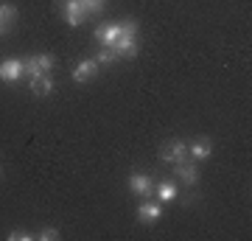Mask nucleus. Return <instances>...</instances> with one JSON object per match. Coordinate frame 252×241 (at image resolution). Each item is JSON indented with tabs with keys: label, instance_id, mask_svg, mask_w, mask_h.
Instances as JSON below:
<instances>
[{
	"label": "nucleus",
	"instance_id": "nucleus-1",
	"mask_svg": "<svg viewBox=\"0 0 252 241\" xmlns=\"http://www.w3.org/2000/svg\"><path fill=\"white\" fill-rule=\"evenodd\" d=\"M126 188L135 194V197H140V199H149V197H154V188H157V179L154 177H149V174H140V171H135L132 177L126 179Z\"/></svg>",
	"mask_w": 252,
	"mask_h": 241
},
{
	"label": "nucleus",
	"instance_id": "nucleus-2",
	"mask_svg": "<svg viewBox=\"0 0 252 241\" xmlns=\"http://www.w3.org/2000/svg\"><path fill=\"white\" fill-rule=\"evenodd\" d=\"M162 219V202H157L154 197L143 199L137 205V222L140 224H157Z\"/></svg>",
	"mask_w": 252,
	"mask_h": 241
},
{
	"label": "nucleus",
	"instance_id": "nucleus-3",
	"mask_svg": "<svg viewBox=\"0 0 252 241\" xmlns=\"http://www.w3.org/2000/svg\"><path fill=\"white\" fill-rule=\"evenodd\" d=\"M174 179H180L182 185L193 188L199 182V169H196V160H182V163H174Z\"/></svg>",
	"mask_w": 252,
	"mask_h": 241
},
{
	"label": "nucleus",
	"instance_id": "nucleus-4",
	"mask_svg": "<svg viewBox=\"0 0 252 241\" xmlns=\"http://www.w3.org/2000/svg\"><path fill=\"white\" fill-rule=\"evenodd\" d=\"M160 160L162 163H182V160H188V143L185 140H168L165 146L160 149Z\"/></svg>",
	"mask_w": 252,
	"mask_h": 241
},
{
	"label": "nucleus",
	"instance_id": "nucleus-5",
	"mask_svg": "<svg viewBox=\"0 0 252 241\" xmlns=\"http://www.w3.org/2000/svg\"><path fill=\"white\" fill-rule=\"evenodd\" d=\"M210 154H213V143H210V138H205V135L188 143V157L190 160L205 163V160H210Z\"/></svg>",
	"mask_w": 252,
	"mask_h": 241
},
{
	"label": "nucleus",
	"instance_id": "nucleus-6",
	"mask_svg": "<svg viewBox=\"0 0 252 241\" xmlns=\"http://www.w3.org/2000/svg\"><path fill=\"white\" fill-rule=\"evenodd\" d=\"M62 14L64 20H67V26H81L84 23V17H87V11H84V3L81 0H64L62 3Z\"/></svg>",
	"mask_w": 252,
	"mask_h": 241
},
{
	"label": "nucleus",
	"instance_id": "nucleus-7",
	"mask_svg": "<svg viewBox=\"0 0 252 241\" xmlns=\"http://www.w3.org/2000/svg\"><path fill=\"white\" fill-rule=\"evenodd\" d=\"M118 36H121V23H104L95 28V39L101 48H115Z\"/></svg>",
	"mask_w": 252,
	"mask_h": 241
},
{
	"label": "nucleus",
	"instance_id": "nucleus-8",
	"mask_svg": "<svg viewBox=\"0 0 252 241\" xmlns=\"http://www.w3.org/2000/svg\"><path fill=\"white\" fill-rule=\"evenodd\" d=\"M28 90L34 93L36 99H48L51 93H54V79L48 76V73H36L28 79Z\"/></svg>",
	"mask_w": 252,
	"mask_h": 241
},
{
	"label": "nucleus",
	"instance_id": "nucleus-9",
	"mask_svg": "<svg viewBox=\"0 0 252 241\" xmlns=\"http://www.w3.org/2000/svg\"><path fill=\"white\" fill-rule=\"evenodd\" d=\"M98 76V62L95 59H79V65L73 68V81L76 84H84V81H90Z\"/></svg>",
	"mask_w": 252,
	"mask_h": 241
},
{
	"label": "nucleus",
	"instance_id": "nucleus-10",
	"mask_svg": "<svg viewBox=\"0 0 252 241\" xmlns=\"http://www.w3.org/2000/svg\"><path fill=\"white\" fill-rule=\"evenodd\" d=\"M177 197H180V188H177V182H171V179H162V182H157V188H154V199H157V202L168 205V202H177Z\"/></svg>",
	"mask_w": 252,
	"mask_h": 241
},
{
	"label": "nucleus",
	"instance_id": "nucleus-11",
	"mask_svg": "<svg viewBox=\"0 0 252 241\" xmlns=\"http://www.w3.org/2000/svg\"><path fill=\"white\" fill-rule=\"evenodd\" d=\"M23 79V59H3L0 62V81H20Z\"/></svg>",
	"mask_w": 252,
	"mask_h": 241
},
{
	"label": "nucleus",
	"instance_id": "nucleus-12",
	"mask_svg": "<svg viewBox=\"0 0 252 241\" xmlns=\"http://www.w3.org/2000/svg\"><path fill=\"white\" fill-rule=\"evenodd\" d=\"M115 51L121 54V59H135L137 54H140V45H137V36H118L115 42Z\"/></svg>",
	"mask_w": 252,
	"mask_h": 241
},
{
	"label": "nucleus",
	"instance_id": "nucleus-13",
	"mask_svg": "<svg viewBox=\"0 0 252 241\" xmlns=\"http://www.w3.org/2000/svg\"><path fill=\"white\" fill-rule=\"evenodd\" d=\"M0 23L6 28L17 23V6L14 3H0Z\"/></svg>",
	"mask_w": 252,
	"mask_h": 241
},
{
	"label": "nucleus",
	"instance_id": "nucleus-14",
	"mask_svg": "<svg viewBox=\"0 0 252 241\" xmlns=\"http://www.w3.org/2000/svg\"><path fill=\"white\" fill-rule=\"evenodd\" d=\"M118 59H121V54H118L115 48H101L98 56H95V62L98 65H115Z\"/></svg>",
	"mask_w": 252,
	"mask_h": 241
},
{
	"label": "nucleus",
	"instance_id": "nucleus-15",
	"mask_svg": "<svg viewBox=\"0 0 252 241\" xmlns=\"http://www.w3.org/2000/svg\"><path fill=\"white\" fill-rule=\"evenodd\" d=\"M34 62H36V68H39L42 73H51V70H54V65H56V59L51 54H36Z\"/></svg>",
	"mask_w": 252,
	"mask_h": 241
},
{
	"label": "nucleus",
	"instance_id": "nucleus-16",
	"mask_svg": "<svg viewBox=\"0 0 252 241\" xmlns=\"http://www.w3.org/2000/svg\"><path fill=\"white\" fill-rule=\"evenodd\" d=\"M36 239H39V241H59V239H62V233H59V227H54V224H45V227L39 230Z\"/></svg>",
	"mask_w": 252,
	"mask_h": 241
},
{
	"label": "nucleus",
	"instance_id": "nucleus-17",
	"mask_svg": "<svg viewBox=\"0 0 252 241\" xmlns=\"http://www.w3.org/2000/svg\"><path fill=\"white\" fill-rule=\"evenodd\" d=\"M36 73H42L39 68H36V62H34V56H28V59H23V76H36Z\"/></svg>",
	"mask_w": 252,
	"mask_h": 241
},
{
	"label": "nucleus",
	"instance_id": "nucleus-18",
	"mask_svg": "<svg viewBox=\"0 0 252 241\" xmlns=\"http://www.w3.org/2000/svg\"><path fill=\"white\" fill-rule=\"evenodd\" d=\"M6 239H9V241H31L34 236H31V233H26V230H11Z\"/></svg>",
	"mask_w": 252,
	"mask_h": 241
},
{
	"label": "nucleus",
	"instance_id": "nucleus-19",
	"mask_svg": "<svg viewBox=\"0 0 252 241\" xmlns=\"http://www.w3.org/2000/svg\"><path fill=\"white\" fill-rule=\"evenodd\" d=\"M3 34H6V26H3V23H0V36H3Z\"/></svg>",
	"mask_w": 252,
	"mask_h": 241
},
{
	"label": "nucleus",
	"instance_id": "nucleus-20",
	"mask_svg": "<svg viewBox=\"0 0 252 241\" xmlns=\"http://www.w3.org/2000/svg\"><path fill=\"white\" fill-rule=\"evenodd\" d=\"M95 3H101V6H107V0H95Z\"/></svg>",
	"mask_w": 252,
	"mask_h": 241
},
{
	"label": "nucleus",
	"instance_id": "nucleus-21",
	"mask_svg": "<svg viewBox=\"0 0 252 241\" xmlns=\"http://www.w3.org/2000/svg\"><path fill=\"white\" fill-rule=\"evenodd\" d=\"M0 174H3V169H0Z\"/></svg>",
	"mask_w": 252,
	"mask_h": 241
}]
</instances>
